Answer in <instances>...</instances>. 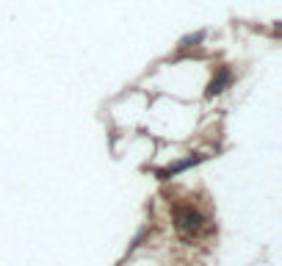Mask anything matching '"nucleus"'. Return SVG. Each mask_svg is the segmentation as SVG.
I'll use <instances>...</instances> for the list:
<instances>
[{
  "mask_svg": "<svg viewBox=\"0 0 282 266\" xmlns=\"http://www.w3.org/2000/svg\"><path fill=\"white\" fill-rule=\"evenodd\" d=\"M230 80H232V70H230V67H219V72L213 75V80H210V86H208V97L224 92V86L230 84Z\"/></svg>",
  "mask_w": 282,
  "mask_h": 266,
  "instance_id": "obj_1",
  "label": "nucleus"
},
{
  "mask_svg": "<svg viewBox=\"0 0 282 266\" xmlns=\"http://www.w3.org/2000/svg\"><path fill=\"white\" fill-rule=\"evenodd\" d=\"M177 222H180L183 230H197L199 228V214L194 208H180L177 211Z\"/></svg>",
  "mask_w": 282,
  "mask_h": 266,
  "instance_id": "obj_2",
  "label": "nucleus"
}]
</instances>
